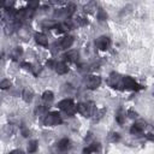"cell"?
Here are the masks:
<instances>
[{
  "instance_id": "cell-17",
  "label": "cell",
  "mask_w": 154,
  "mask_h": 154,
  "mask_svg": "<svg viewBox=\"0 0 154 154\" xmlns=\"http://www.w3.org/2000/svg\"><path fill=\"white\" fill-rule=\"evenodd\" d=\"M95 10H96V5H95L94 1H91V2H89V4H87L84 6V11L88 12V13H93Z\"/></svg>"
},
{
  "instance_id": "cell-33",
  "label": "cell",
  "mask_w": 154,
  "mask_h": 154,
  "mask_svg": "<svg viewBox=\"0 0 154 154\" xmlns=\"http://www.w3.org/2000/svg\"><path fill=\"white\" fill-rule=\"evenodd\" d=\"M22 66L26 70H31V64H28V63H22Z\"/></svg>"
},
{
  "instance_id": "cell-27",
  "label": "cell",
  "mask_w": 154,
  "mask_h": 154,
  "mask_svg": "<svg viewBox=\"0 0 154 154\" xmlns=\"http://www.w3.org/2000/svg\"><path fill=\"white\" fill-rule=\"evenodd\" d=\"M120 140V136H119V134H117V132H113V134H111V136H109V141H112V142H118Z\"/></svg>"
},
{
  "instance_id": "cell-14",
  "label": "cell",
  "mask_w": 154,
  "mask_h": 154,
  "mask_svg": "<svg viewBox=\"0 0 154 154\" xmlns=\"http://www.w3.org/2000/svg\"><path fill=\"white\" fill-rule=\"evenodd\" d=\"M65 59L69 61H76L78 59V52L77 51H69L65 54Z\"/></svg>"
},
{
  "instance_id": "cell-6",
  "label": "cell",
  "mask_w": 154,
  "mask_h": 154,
  "mask_svg": "<svg viewBox=\"0 0 154 154\" xmlns=\"http://www.w3.org/2000/svg\"><path fill=\"white\" fill-rule=\"evenodd\" d=\"M108 84L112 87V88H117L119 89L120 87H123V83H122V77L116 73V72H112L109 75V78H108Z\"/></svg>"
},
{
  "instance_id": "cell-8",
  "label": "cell",
  "mask_w": 154,
  "mask_h": 154,
  "mask_svg": "<svg viewBox=\"0 0 154 154\" xmlns=\"http://www.w3.org/2000/svg\"><path fill=\"white\" fill-rule=\"evenodd\" d=\"M144 128H146V123L144 122H138V123H135L131 126L130 132L132 135H140V134H142V131L144 130Z\"/></svg>"
},
{
  "instance_id": "cell-35",
  "label": "cell",
  "mask_w": 154,
  "mask_h": 154,
  "mask_svg": "<svg viewBox=\"0 0 154 154\" xmlns=\"http://www.w3.org/2000/svg\"><path fill=\"white\" fill-rule=\"evenodd\" d=\"M54 65H55V63H54L53 60H49V61H47V66H49V67H54Z\"/></svg>"
},
{
  "instance_id": "cell-12",
  "label": "cell",
  "mask_w": 154,
  "mask_h": 154,
  "mask_svg": "<svg viewBox=\"0 0 154 154\" xmlns=\"http://www.w3.org/2000/svg\"><path fill=\"white\" fill-rule=\"evenodd\" d=\"M32 96H34V91L31 88H25L22 93V97L25 102H30L32 100Z\"/></svg>"
},
{
  "instance_id": "cell-11",
  "label": "cell",
  "mask_w": 154,
  "mask_h": 154,
  "mask_svg": "<svg viewBox=\"0 0 154 154\" xmlns=\"http://www.w3.org/2000/svg\"><path fill=\"white\" fill-rule=\"evenodd\" d=\"M54 69H55L57 73H59V75H64V73H66V72L69 71L67 65H66L65 63H63V61H60V63H55Z\"/></svg>"
},
{
  "instance_id": "cell-34",
  "label": "cell",
  "mask_w": 154,
  "mask_h": 154,
  "mask_svg": "<svg viewBox=\"0 0 154 154\" xmlns=\"http://www.w3.org/2000/svg\"><path fill=\"white\" fill-rule=\"evenodd\" d=\"M22 134H23V136H24V137H28V136L30 135V131H29V130H26V129H23V130H22Z\"/></svg>"
},
{
  "instance_id": "cell-7",
  "label": "cell",
  "mask_w": 154,
  "mask_h": 154,
  "mask_svg": "<svg viewBox=\"0 0 154 154\" xmlns=\"http://www.w3.org/2000/svg\"><path fill=\"white\" fill-rule=\"evenodd\" d=\"M95 43H96V47H97L99 49H101V51H106V49L109 48L111 41H109V38H108L107 36H101V37H99V38L96 40Z\"/></svg>"
},
{
  "instance_id": "cell-24",
  "label": "cell",
  "mask_w": 154,
  "mask_h": 154,
  "mask_svg": "<svg viewBox=\"0 0 154 154\" xmlns=\"http://www.w3.org/2000/svg\"><path fill=\"white\" fill-rule=\"evenodd\" d=\"M96 150H99V146H97V143H94V146H91V147H89V148H84V149H83V152H84V153H90V152H96Z\"/></svg>"
},
{
  "instance_id": "cell-28",
  "label": "cell",
  "mask_w": 154,
  "mask_h": 154,
  "mask_svg": "<svg viewBox=\"0 0 154 154\" xmlns=\"http://www.w3.org/2000/svg\"><path fill=\"white\" fill-rule=\"evenodd\" d=\"M76 23H77L78 25H85L88 22H87V19H84V18H82V17H77V18H76Z\"/></svg>"
},
{
  "instance_id": "cell-9",
  "label": "cell",
  "mask_w": 154,
  "mask_h": 154,
  "mask_svg": "<svg viewBox=\"0 0 154 154\" xmlns=\"http://www.w3.org/2000/svg\"><path fill=\"white\" fill-rule=\"evenodd\" d=\"M72 43H73V37L72 36H65L60 41V48L61 49H67L72 46Z\"/></svg>"
},
{
  "instance_id": "cell-1",
  "label": "cell",
  "mask_w": 154,
  "mask_h": 154,
  "mask_svg": "<svg viewBox=\"0 0 154 154\" xmlns=\"http://www.w3.org/2000/svg\"><path fill=\"white\" fill-rule=\"evenodd\" d=\"M77 112L81 113L84 117H91L93 114H95V106L93 102H82L78 103L76 107Z\"/></svg>"
},
{
  "instance_id": "cell-15",
  "label": "cell",
  "mask_w": 154,
  "mask_h": 154,
  "mask_svg": "<svg viewBox=\"0 0 154 154\" xmlns=\"http://www.w3.org/2000/svg\"><path fill=\"white\" fill-rule=\"evenodd\" d=\"M53 97H54V94H53V91H51V90H46V91L42 94V100H43L45 102H51V101L53 100Z\"/></svg>"
},
{
  "instance_id": "cell-31",
  "label": "cell",
  "mask_w": 154,
  "mask_h": 154,
  "mask_svg": "<svg viewBox=\"0 0 154 154\" xmlns=\"http://www.w3.org/2000/svg\"><path fill=\"white\" fill-rule=\"evenodd\" d=\"M42 25L46 28H52V26H55V23L54 22H45Z\"/></svg>"
},
{
  "instance_id": "cell-13",
  "label": "cell",
  "mask_w": 154,
  "mask_h": 154,
  "mask_svg": "<svg viewBox=\"0 0 154 154\" xmlns=\"http://www.w3.org/2000/svg\"><path fill=\"white\" fill-rule=\"evenodd\" d=\"M70 147H71V142H70V140H67V138H63V140L59 141V143H58V148H59L60 150H67Z\"/></svg>"
},
{
  "instance_id": "cell-21",
  "label": "cell",
  "mask_w": 154,
  "mask_h": 154,
  "mask_svg": "<svg viewBox=\"0 0 154 154\" xmlns=\"http://www.w3.org/2000/svg\"><path fill=\"white\" fill-rule=\"evenodd\" d=\"M57 29H59V30H58L59 32L67 31V30L70 29V24H67V23H60V24L57 25Z\"/></svg>"
},
{
  "instance_id": "cell-18",
  "label": "cell",
  "mask_w": 154,
  "mask_h": 154,
  "mask_svg": "<svg viewBox=\"0 0 154 154\" xmlns=\"http://www.w3.org/2000/svg\"><path fill=\"white\" fill-rule=\"evenodd\" d=\"M36 149H37V142L35 140L30 141L28 143V152L29 153H34V152H36Z\"/></svg>"
},
{
  "instance_id": "cell-5",
  "label": "cell",
  "mask_w": 154,
  "mask_h": 154,
  "mask_svg": "<svg viewBox=\"0 0 154 154\" xmlns=\"http://www.w3.org/2000/svg\"><path fill=\"white\" fill-rule=\"evenodd\" d=\"M101 84V78L95 75H89L85 77V85L89 89H96Z\"/></svg>"
},
{
  "instance_id": "cell-32",
  "label": "cell",
  "mask_w": 154,
  "mask_h": 154,
  "mask_svg": "<svg viewBox=\"0 0 154 154\" xmlns=\"http://www.w3.org/2000/svg\"><path fill=\"white\" fill-rule=\"evenodd\" d=\"M66 0H49V4H52V5H59V4H63V2H65Z\"/></svg>"
},
{
  "instance_id": "cell-2",
  "label": "cell",
  "mask_w": 154,
  "mask_h": 154,
  "mask_svg": "<svg viewBox=\"0 0 154 154\" xmlns=\"http://www.w3.org/2000/svg\"><path fill=\"white\" fill-rule=\"evenodd\" d=\"M43 122L48 126H54V125H59L63 120H61V117H60V114L58 112H51V113L46 114Z\"/></svg>"
},
{
  "instance_id": "cell-20",
  "label": "cell",
  "mask_w": 154,
  "mask_h": 154,
  "mask_svg": "<svg viewBox=\"0 0 154 154\" xmlns=\"http://www.w3.org/2000/svg\"><path fill=\"white\" fill-rule=\"evenodd\" d=\"M54 17H55V18H67V13H66L65 8H63V10H58V11H55Z\"/></svg>"
},
{
  "instance_id": "cell-23",
  "label": "cell",
  "mask_w": 154,
  "mask_h": 154,
  "mask_svg": "<svg viewBox=\"0 0 154 154\" xmlns=\"http://www.w3.org/2000/svg\"><path fill=\"white\" fill-rule=\"evenodd\" d=\"M28 7H29L30 10H36V8L38 7V0H29Z\"/></svg>"
},
{
  "instance_id": "cell-19",
  "label": "cell",
  "mask_w": 154,
  "mask_h": 154,
  "mask_svg": "<svg viewBox=\"0 0 154 154\" xmlns=\"http://www.w3.org/2000/svg\"><path fill=\"white\" fill-rule=\"evenodd\" d=\"M65 11H66V13H67V17H71V16L75 13V11H76V5H75V4H70V5L65 8Z\"/></svg>"
},
{
  "instance_id": "cell-3",
  "label": "cell",
  "mask_w": 154,
  "mask_h": 154,
  "mask_svg": "<svg viewBox=\"0 0 154 154\" xmlns=\"http://www.w3.org/2000/svg\"><path fill=\"white\" fill-rule=\"evenodd\" d=\"M58 107L63 111H65L66 113L69 114H73L76 107H75V103L71 99H65V100H61L59 103H58Z\"/></svg>"
},
{
  "instance_id": "cell-29",
  "label": "cell",
  "mask_w": 154,
  "mask_h": 154,
  "mask_svg": "<svg viewBox=\"0 0 154 154\" xmlns=\"http://www.w3.org/2000/svg\"><path fill=\"white\" fill-rule=\"evenodd\" d=\"M124 119H125V116H123L122 113H118V116H117V122H118L119 124H123V123H124Z\"/></svg>"
},
{
  "instance_id": "cell-22",
  "label": "cell",
  "mask_w": 154,
  "mask_h": 154,
  "mask_svg": "<svg viewBox=\"0 0 154 154\" xmlns=\"http://www.w3.org/2000/svg\"><path fill=\"white\" fill-rule=\"evenodd\" d=\"M11 87V81L10 79H4L0 82V89L5 90V89H8Z\"/></svg>"
},
{
  "instance_id": "cell-26",
  "label": "cell",
  "mask_w": 154,
  "mask_h": 154,
  "mask_svg": "<svg viewBox=\"0 0 154 154\" xmlns=\"http://www.w3.org/2000/svg\"><path fill=\"white\" fill-rule=\"evenodd\" d=\"M97 17H99L100 20H106V19H107V14H106V12H105L103 10H99Z\"/></svg>"
},
{
  "instance_id": "cell-4",
  "label": "cell",
  "mask_w": 154,
  "mask_h": 154,
  "mask_svg": "<svg viewBox=\"0 0 154 154\" xmlns=\"http://www.w3.org/2000/svg\"><path fill=\"white\" fill-rule=\"evenodd\" d=\"M122 83H123V87H124L125 89H130V90H138V89L142 88V87L138 85V84L136 83V81H135L132 77H130V76L122 77Z\"/></svg>"
},
{
  "instance_id": "cell-16",
  "label": "cell",
  "mask_w": 154,
  "mask_h": 154,
  "mask_svg": "<svg viewBox=\"0 0 154 154\" xmlns=\"http://www.w3.org/2000/svg\"><path fill=\"white\" fill-rule=\"evenodd\" d=\"M23 54V49H22V47H14L13 48V51H12V59L13 60H17L20 55Z\"/></svg>"
},
{
  "instance_id": "cell-25",
  "label": "cell",
  "mask_w": 154,
  "mask_h": 154,
  "mask_svg": "<svg viewBox=\"0 0 154 154\" xmlns=\"http://www.w3.org/2000/svg\"><path fill=\"white\" fill-rule=\"evenodd\" d=\"M4 134H5L6 136H11V135L13 134V128H12V125H6L5 129H4Z\"/></svg>"
},
{
  "instance_id": "cell-36",
  "label": "cell",
  "mask_w": 154,
  "mask_h": 154,
  "mask_svg": "<svg viewBox=\"0 0 154 154\" xmlns=\"http://www.w3.org/2000/svg\"><path fill=\"white\" fill-rule=\"evenodd\" d=\"M5 2H6V0H0V7H2L5 5Z\"/></svg>"
},
{
  "instance_id": "cell-10",
  "label": "cell",
  "mask_w": 154,
  "mask_h": 154,
  "mask_svg": "<svg viewBox=\"0 0 154 154\" xmlns=\"http://www.w3.org/2000/svg\"><path fill=\"white\" fill-rule=\"evenodd\" d=\"M35 41H36L40 46H43V47H46V46L48 45V38H47V36H46L45 34H42V32H37V34L35 35Z\"/></svg>"
},
{
  "instance_id": "cell-30",
  "label": "cell",
  "mask_w": 154,
  "mask_h": 154,
  "mask_svg": "<svg viewBox=\"0 0 154 154\" xmlns=\"http://www.w3.org/2000/svg\"><path fill=\"white\" fill-rule=\"evenodd\" d=\"M128 116H129L130 118H136L138 114H137V112H135L134 109H129V111H128Z\"/></svg>"
}]
</instances>
